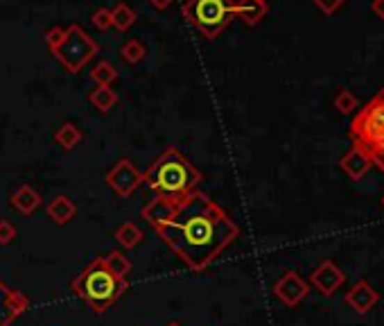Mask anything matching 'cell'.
<instances>
[{
  "label": "cell",
  "instance_id": "obj_1",
  "mask_svg": "<svg viewBox=\"0 0 384 326\" xmlns=\"http://www.w3.org/2000/svg\"><path fill=\"white\" fill-rule=\"evenodd\" d=\"M141 217L192 272H204L240 235V226L224 208L199 190L181 202L154 197L143 206Z\"/></svg>",
  "mask_w": 384,
  "mask_h": 326
},
{
  "label": "cell",
  "instance_id": "obj_2",
  "mask_svg": "<svg viewBox=\"0 0 384 326\" xmlns=\"http://www.w3.org/2000/svg\"><path fill=\"white\" fill-rule=\"evenodd\" d=\"M143 184H147L157 197L181 202L197 190L201 184V172L192 166L184 152L168 148L147 172H143Z\"/></svg>",
  "mask_w": 384,
  "mask_h": 326
},
{
  "label": "cell",
  "instance_id": "obj_3",
  "mask_svg": "<svg viewBox=\"0 0 384 326\" xmlns=\"http://www.w3.org/2000/svg\"><path fill=\"white\" fill-rule=\"evenodd\" d=\"M127 286L129 284H122V281H118L111 272H109L102 256L90 261L84 267V272L70 284L72 293H75L95 315L106 313L109 308L122 297Z\"/></svg>",
  "mask_w": 384,
  "mask_h": 326
},
{
  "label": "cell",
  "instance_id": "obj_4",
  "mask_svg": "<svg viewBox=\"0 0 384 326\" xmlns=\"http://www.w3.org/2000/svg\"><path fill=\"white\" fill-rule=\"evenodd\" d=\"M349 136L360 150L369 154L373 166L384 172V88L353 118Z\"/></svg>",
  "mask_w": 384,
  "mask_h": 326
},
{
  "label": "cell",
  "instance_id": "obj_5",
  "mask_svg": "<svg viewBox=\"0 0 384 326\" xmlns=\"http://www.w3.org/2000/svg\"><path fill=\"white\" fill-rule=\"evenodd\" d=\"M184 16L206 39H217L235 18L233 0H186Z\"/></svg>",
  "mask_w": 384,
  "mask_h": 326
},
{
  "label": "cell",
  "instance_id": "obj_6",
  "mask_svg": "<svg viewBox=\"0 0 384 326\" xmlns=\"http://www.w3.org/2000/svg\"><path fill=\"white\" fill-rule=\"evenodd\" d=\"M50 52L68 72H79L99 52V45L77 23H72L63 30L61 41L52 45Z\"/></svg>",
  "mask_w": 384,
  "mask_h": 326
},
{
  "label": "cell",
  "instance_id": "obj_7",
  "mask_svg": "<svg viewBox=\"0 0 384 326\" xmlns=\"http://www.w3.org/2000/svg\"><path fill=\"white\" fill-rule=\"evenodd\" d=\"M106 184L118 197H129L143 186V172L134 166V161L120 159L106 172Z\"/></svg>",
  "mask_w": 384,
  "mask_h": 326
},
{
  "label": "cell",
  "instance_id": "obj_8",
  "mask_svg": "<svg viewBox=\"0 0 384 326\" xmlns=\"http://www.w3.org/2000/svg\"><path fill=\"white\" fill-rule=\"evenodd\" d=\"M273 295L287 308H296L310 295V284L294 270H287L276 284H273Z\"/></svg>",
  "mask_w": 384,
  "mask_h": 326
},
{
  "label": "cell",
  "instance_id": "obj_9",
  "mask_svg": "<svg viewBox=\"0 0 384 326\" xmlns=\"http://www.w3.org/2000/svg\"><path fill=\"white\" fill-rule=\"evenodd\" d=\"M344 281H346V272L333 261H323L310 274V286L319 290V295L323 297H333L344 286Z\"/></svg>",
  "mask_w": 384,
  "mask_h": 326
},
{
  "label": "cell",
  "instance_id": "obj_10",
  "mask_svg": "<svg viewBox=\"0 0 384 326\" xmlns=\"http://www.w3.org/2000/svg\"><path fill=\"white\" fill-rule=\"evenodd\" d=\"M27 308H30V299L21 290L3 284V279H0V326H12V322L21 317Z\"/></svg>",
  "mask_w": 384,
  "mask_h": 326
},
{
  "label": "cell",
  "instance_id": "obj_11",
  "mask_svg": "<svg viewBox=\"0 0 384 326\" xmlns=\"http://www.w3.org/2000/svg\"><path fill=\"white\" fill-rule=\"evenodd\" d=\"M344 302L349 304L358 315H367L380 304V293L369 284L367 279H362L349 290V293H346Z\"/></svg>",
  "mask_w": 384,
  "mask_h": 326
},
{
  "label": "cell",
  "instance_id": "obj_12",
  "mask_svg": "<svg viewBox=\"0 0 384 326\" xmlns=\"http://www.w3.org/2000/svg\"><path fill=\"white\" fill-rule=\"evenodd\" d=\"M339 166H342V170H344L351 179L358 181V179H362V177L371 170L373 161H371V157H369L367 152L360 150L358 145H353V148L342 157Z\"/></svg>",
  "mask_w": 384,
  "mask_h": 326
},
{
  "label": "cell",
  "instance_id": "obj_13",
  "mask_svg": "<svg viewBox=\"0 0 384 326\" xmlns=\"http://www.w3.org/2000/svg\"><path fill=\"white\" fill-rule=\"evenodd\" d=\"M9 204H12V208L16 213L21 215H32L36 208L41 206V195L36 193V190L32 186H21L18 190H14L12 197H9Z\"/></svg>",
  "mask_w": 384,
  "mask_h": 326
},
{
  "label": "cell",
  "instance_id": "obj_14",
  "mask_svg": "<svg viewBox=\"0 0 384 326\" xmlns=\"http://www.w3.org/2000/svg\"><path fill=\"white\" fill-rule=\"evenodd\" d=\"M77 215V206L68 195H57L48 204V217L54 224H68Z\"/></svg>",
  "mask_w": 384,
  "mask_h": 326
},
{
  "label": "cell",
  "instance_id": "obj_15",
  "mask_svg": "<svg viewBox=\"0 0 384 326\" xmlns=\"http://www.w3.org/2000/svg\"><path fill=\"white\" fill-rule=\"evenodd\" d=\"M235 16H240L246 25L253 27L267 16V3H260V0H240V3H235Z\"/></svg>",
  "mask_w": 384,
  "mask_h": 326
},
{
  "label": "cell",
  "instance_id": "obj_16",
  "mask_svg": "<svg viewBox=\"0 0 384 326\" xmlns=\"http://www.w3.org/2000/svg\"><path fill=\"white\" fill-rule=\"evenodd\" d=\"M104 258V263H106V267H109V272L118 279V281H122V284H129V277H131V270H134V265H131V261L125 256L122 251H118V249H111L106 254V256H102Z\"/></svg>",
  "mask_w": 384,
  "mask_h": 326
},
{
  "label": "cell",
  "instance_id": "obj_17",
  "mask_svg": "<svg viewBox=\"0 0 384 326\" xmlns=\"http://www.w3.org/2000/svg\"><path fill=\"white\" fill-rule=\"evenodd\" d=\"M113 238L120 242L125 249H134V247H138V244L143 242L145 233H143V229L136 222H122L115 229Z\"/></svg>",
  "mask_w": 384,
  "mask_h": 326
},
{
  "label": "cell",
  "instance_id": "obj_18",
  "mask_svg": "<svg viewBox=\"0 0 384 326\" xmlns=\"http://www.w3.org/2000/svg\"><path fill=\"white\" fill-rule=\"evenodd\" d=\"M54 143L61 145L63 150H75L77 145L81 143V132L75 123H63L57 132H54Z\"/></svg>",
  "mask_w": 384,
  "mask_h": 326
},
{
  "label": "cell",
  "instance_id": "obj_19",
  "mask_svg": "<svg viewBox=\"0 0 384 326\" xmlns=\"http://www.w3.org/2000/svg\"><path fill=\"white\" fill-rule=\"evenodd\" d=\"M88 100H90V104L97 109V111L106 114L118 104V93L111 86H95L93 93L88 95Z\"/></svg>",
  "mask_w": 384,
  "mask_h": 326
},
{
  "label": "cell",
  "instance_id": "obj_20",
  "mask_svg": "<svg viewBox=\"0 0 384 326\" xmlns=\"http://www.w3.org/2000/svg\"><path fill=\"white\" fill-rule=\"evenodd\" d=\"M111 21H113V27H118L120 32H127L136 23V12L127 3H118L111 9Z\"/></svg>",
  "mask_w": 384,
  "mask_h": 326
},
{
  "label": "cell",
  "instance_id": "obj_21",
  "mask_svg": "<svg viewBox=\"0 0 384 326\" xmlns=\"http://www.w3.org/2000/svg\"><path fill=\"white\" fill-rule=\"evenodd\" d=\"M90 79H93L97 86H111L118 79V70L109 61H99L97 66L90 70Z\"/></svg>",
  "mask_w": 384,
  "mask_h": 326
},
{
  "label": "cell",
  "instance_id": "obj_22",
  "mask_svg": "<svg viewBox=\"0 0 384 326\" xmlns=\"http://www.w3.org/2000/svg\"><path fill=\"white\" fill-rule=\"evenodd\" d=\"M120 54H122V59H125L127 63H138V61H143V57H145V45H143L138 39H131V41H127V43L122 45Z\"/></svg>",
  "mask_w": 384,
  "mask_h": 326
},
{
  "label": "cell",
  "instance_id": "obj_23",
  "mask_svg": "<svg viewBox=\"0 0 384 326\" xmlns=\"http://www.w3.org/2000/svg\"><path fill=\"white\" fill-rule=\"evenodd\" d=\"M335 109H339V114L349 116V114L355 111V109H358V98H355L351 91L342 88L335 98Z\"/></svg>",
  "mask_w": 384,
  "mask_h": 326
},
{
  "label": "cell",
  "instance_id": "obj_24",
  "mask_svg": "<svg viewBox=\"0 0 384 326\" xmlns=\"http://www.w3.org/2000/svg\"><path fill=\"white\" fill-rule=\"evenodd\" d=\"M93 25L97 27V30H102V32H106V30H111L113 27V21H111V9H106V7H97L95 12H93Z\"/></svg>",
  "mask_w": 384,
  "mask_h": 326
},
{
  "label": "cell",
  "instance_id": "obj_25",
  "mask_svg": "<svg viewBox=\"0 0 384 326\" xmlns=\"http://www.w3.org/2000/svg\"><path fill=\"white\" fill-rule=\"evenodd\" d=\"M16 238V226L7 220H0V244H9Z\"/></svg>",
  "mask_w": 384,
  "mask_h": 326
},
{
  "label": "cell",
  "instance_id": "obj_26",
  "mask_svg": "<svg viewBox=\"0 0 384 326\" xmlns=\"http://www.w3.org/2000/svg\"><path fill=\"white\" fill-rule=\"evenodd\" d=\"M312 3H314L319 9H321V12H323L326 16H330V14H335L337 9H339V7L346 3V0H312Z\"/></svg>",
  "mask_w": 384,
  "mask_h": 326
},
{
  "label": "cell",
  "instance_id": "obj_27",
  "mask_svg": "<svg viewBox=\"0 0 384 326\" xmlns=\"http://www.w3.org/2000/svg\"><path fill=\"white\" fill-rule=\"evenodd\" d=\"M63 36V30L61 27H50L48 32H45V43H48V48H52V45H57L61 41Z\"/></svg>",
  "mask_w": 384,
  "mask_h": 326
},
{
  "label": "cell",
  "instance_id": "obj_28",
  "mask_svg": "<svg viewBox=\"0 0 384 326\" xmlns=\"http://www.w3.org/2000/svg\"><path fill=\"white\" fill-rule=\"evenodd\" d=\"M373 14L384 21V0H373Z\"/></svg>",
  "mask_w": 384,
  "mask_h": 326
},
{
  "label": "cell",
  "instance_id": "obj_29",
  "mask_svg": "<svg viewBox=\"0 0 384 326\" xmlns=\"http://www.w3.org/2000/svg\"><path fill=\"white\" fill-rule=\"evenodd\" d=\"M147 3L152 5V7H157V9H168L175 0H147Z\"/></svg>",
  "mask_w": 384,
  "mask_h": 326
},
{
  "label": "cell",
  "instance_id": "obj_30",
  "mask_svg": "<svg viewBox=\"0 0 384 326\" xmlns=\"http://www.w3.org/2000/svg\"><path fill=\"white\" fill-rule=\"evenodd\" d=\"M168 326H181V324H179V322H170Z\"/></svg>",
  "mask_w": 384,
  "mask_h": 326
},
{
  "label": "cell",
  "instance_id": "obj_31",
  "mask_svg": "<svg viewBox=\"0 0 384 326\" xmlns=\"http://www.w3.org/2000/svg\"><path fill=\"white\" fill-rule=\"evenodd\" d=\"M260 3H267V0H260Z\"/></svg>",
  "mask_w": 384,
  "mask_h": 326
},
{
  "label": "cell",
  "instance_id": "obj_32",
  "mask_svg": "<svg viewBox=\"0 0 384 326\" xmlns=\"http://www.w3.org/2000/svg\"><path fill=\"white\" fill-rule=\"evenodd\" d=\"M382 206H384V197H382Z\"/></svg>",
  "mask_w": 384,
  "mask_h": 326
}]
</instances>
